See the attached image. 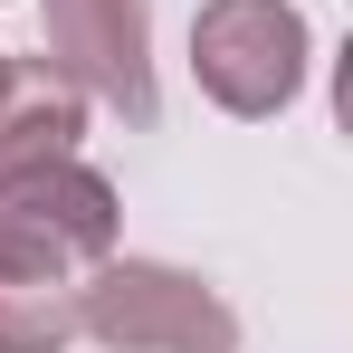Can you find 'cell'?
<instances>
[{
    "instance_id": "cell-1",
    "label": "cell",
    "mask_w": 353,
    "mask_h": 353,
    "mask_svg": "<svg viewBox=\"0 0 353 353\" xmlns=\"http://www.w3.org/2000/svg\"><path fill=\"white\" fill-rule=\"evenodd\" d=\"M77 325L105 353H239V315L172 258H96L77 287Z\"/></svg>"
},
{
    "instance_id": "cell-2",
    "label": "cell",
    "mask_w": 353,
    "mask_h": 353,
    "mask_svg": "<svg viewBox=\"0 0 353 353\" xmlns=\"http://www.w3.org/2000/svg\"><path fill=\"white\" fill-rule=\"evenodd\" d=\"M315 67V29L296 0H201L191 10V77L201 96L239 124H268L305 96Z\"/></svg>"
},
{
    "instance_id": "cell-3",
    "label": "cell",
    "mask_w": 353,
    "mask_h": 353,
    "mask_svg": "<svg viewBox=\"0 0 353 353\" xmlns=\"http://www.w3.org/2000/svg\"><path fill=\"white\" fill-rule=\"evenodd\" d=\"M115 181L77 153L0 181V277H86L96 258H115Z\"/></svg>"
},
{
    "instance_id": "cell-4",
    "label": "cell",
    "mask_w": 353,
    "mask_h": 353,
    "mask_svg": "<svg viewBox=\"0 0 353 353\" xmlns=\"http://www.w3.org/2000/svg\"><path fill=\"white\" fill-rule=\"evenodd\" d=\"M39 58L86 105H115L124 124L153 115V10L143 0H39Z\"/></svg>"
},
{
    "instance_id": "cell-5",
    "label": "cell",
    "mask_w": 353,
    "mask_h": 353,
    "mask_svg": "<svg viewBox=\"0 0 353 353\" xmlns=\"http://www.w3.org/2000/svg\"><path fill=\"white\" fill-rule=\"evenodd\" d=\"M77 134H86V96L48 58H10V77H0V181L39 172V163H67Z\"/></svg>"
},
{
    "instance_id": "cell-6",
    "label": "cell",
    "mask_w": 353,
    "mask_h": 353,
    "mask_svg": "<svg viewBox=\"0 0 353 353\" xmlns=\"http://www.w3.org/2000/svg\"><path fill=\"white\" fill-rule=\"evenodd\" d=\"M77 287L86 277H0V353H67L86 334Z\"/></svg>"
},
{
    "instance_id": "cell-7",
    "label": "cell",
    "mask_w": 353,
    "mask_h": 353,
    "mask_svg": "<svg viewBox=\"0 0 353 353\" xmlns=\"http://www.w3.org/2000/svg\"><path fill=\"white\" fill-rule=\"evenodd\" d=\"M0 77H10V48H0Z\"/></svg>"
}]
</instances>
